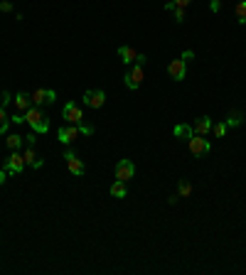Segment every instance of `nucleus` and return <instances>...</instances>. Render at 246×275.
Instances as JSON below:
<instances>
[{
  "label": "nucleus",
  "instance_id": "obj_1",
  "mask_svg": "<svg viewBox=\"0 0 246 275\" xmlns=\"http://www.w3.org/2000/svg\"><path fill=\"white\" fill-rule=\"evenodd\" d=\"M25 121L30 123V128L34 133H42V135H44V133L50 130V121L42 116L40 108H28V111H25Z\"/></svg>",
  "mask_w": 246,
  "mask_h": 275
},
{
  "label": "nucleus",
  "instance_id": "obj_2",
  "mask_svg": "<svg viewBox=\"0 0 246 275\" xmlns=\"http://www.w3.org/2000/svg\"><path fill=\"white\" fill-rule=\"evenodd\" d=\"M62 118L66 123H72V125H79V123H84V113H82V108L74 101H66L64 108H62Z\"/></svg>",
  "mask_w": 246,
  "mask_h": 275
},
{
  "label": "nucleus",
  "instance_id": "obj_3",
  "mask_svg": "<svg viewBox=\"0 0 246 275\" xmlns=\"http://www.w3.org/2000/svg\"><path fill=\"white\" fill-rule=\"evenodd\" d=\"M187 145H190V153L194 155V157H202V155H207L212 150V145H210V140L204 135H192L187 140Z\"/></svg>",
  "mask_w": 246,
  "mask_h": 275
},
{
  "label": "nucleus",
  "instance_id": "obj_4",
  "mask_svg": "<svg viewBox=\"0 0 246 275\" xmlns=\"http://www.w3.org/2000/svg\"><path fill=\"white\" fill-rule=\"evenodd\" d=\"M140 84H143V64L136 61V64L128 69V74H126V86H128L130 91H136Z\"/></svg>",
  "mask_w": 246,
  "mask_h": 275
},
{
  "label": "nucleus",
  "instance_id": "obj_5",
  "mask_svg": "<svg viewBox=\"0 0 246 275\" xmlns=\"http://www.w3.org/2000/svg\"><path fill=\"white\" fill-rule=\"evenodd\" d=\"M104 103H106V93L101 91V89L84 91V106H89V108H104Z\"/></svg>",
  "mask_w": 246,
  "mask_h": 275
},
{
  "label": "nucleus",
  "instance_id": "obj_6",
  "mask_svg": "<svg viewBox=\"0 0 246 275\" xmlns=\"http://www.w3.org/2000/svg\"><path fill=\"white\" fill-rule=\"evenodd\" d=\"M79 135H82V133H79V125H72V123L62 125L60 133H57V138H60L62 145H72V143H74Z\"/></svg>",
  "mask_w": 246,
  "mask_h": 275
},
{
  "label": "nucleus",
  "instance_id": "obj_7",
  "mask_svg": "<svg viewBox=\"0 0 246 275\" xmlns=\"http://www.w3.org/2000/svg\"><path fill=\"white\" fill-rule=\"evenodd\" d=\"M64 160H66V167H69V172H72V175H76V177H82V175H84V170H86V167H84V162L79 160V155H76V153L66 150V153H64Z\"/></svg>",
  "mask_w": 246,
  "mask_h": 275
},
{
  "label": "nucleus",
  "instance_id": "obj_8",
  "mask_svg": "<svg viewBox=\"0 0 246 275\" xmlns=\"http://www.w3.org/2000/svg\"><path fill=\"white\" fill-rule=\"evenodd\" d=\"M168 74H170L172 81H182L184 76H187V64L182 59H172L168 64Z\"/></svg>",
  "mask_w": 246,
  "mask_h": 275
},
{
  "label": "nucleus",
  "instance_id": "obj_9",
  "mask_svg": "<svg viewBox=\"0 0 246 275\" xmlns=\"http://www.w3.org/2000/svg\"><path fill=\"white\" fill-rule=\"evenodd\" d=\"M22 167H25V157L15 150V153L8 157V162H5V172L8 175H18V172H22Z\"/></svg>",
  "mask_w": 246,
  "mask_h": 275
},
{
  "label": "nucleus",
  "instance_id": "obj_10",
  "mask_svg": "<svg viewBox=\"0 0 246 275\" xmlns=\"http://www.w3.org/2000/svg\"><path fill=\"white\" fill-rule=\"evenodd\" d=\"M133 175H136V165H133L130 160H118V162H116V177H118V180L128 182Z\"/></svg>",
  "mask_w": 246,
  "mask_h": 275
},
{
  "label": "nucleus",
  "instance_id": "obj_11",
  "mask_svg": "<svg viewBox=\"0 0 246 275\" xmlns=\"http://www.w3.org/2000/svg\"><path fill=\"white\" fill-rule=\"evenodd\" d=\"M32 103H37V106H42V103H54V98H57V93L52 91V89H37L34 93H30Z\"/></svg>",
  "mask_w": 246,
  "mask_h": 275
},
{
  "label": "nucleus",
  "instance_id": "obj_12",
  "mask_svg": "<svg viewBox=\"0 0 246 275\" xmlns=\"http://www.w3.org/2000/svg\"><path fill=\"white\" fill-rule=\"evenodd\" d=\"M192 130H194V135H207V133H212V118H210V116L197 118L194 125H192Z\"/></svg>",
  "mask_w": 246,
  "mask_h": 275
},
{
  "label": "nucleus",
  "instance_id": "obj_13",
  "mask_svg": "<svg viewBox=\"0 0 246 275\" xmlns=\"http://www.w3.org/2000/svg\"><path fill=\"white\" fill-rule=\"evenodd\" d=\"M118 57H121V61L128 66V64H133L136 61V57H138V52L133 49V47H128V44H123V47H118Z\"/></svg>",
  "mask_w": 246,
  "mask_h": 275
},
{
  "label": "nucleus",
  "instance_id": "obj_14",
  "mask_svg": "<svg viewBox=\"0 0 246 275\" xmlns=\"http://www.w3.org/2000/svg\"><path fill=\"white\" fill-rule=\"evenodd\" d=\"M22 157H25V165H30V167H34V170H40V167L44 165V162L37 157V153H34V148H32V145L25 150V155H22Z\"/></svg>",
  "mask_w": 246,
  "mask_h": 275
},
{
  "label": "nucleus",
  "instance_id": "obj_15",
  "mask_svg": "<svg viewBox=\"0 0 246 275\" xmlns=\"http://www.w3.org/2000/svg\"><path fill=\"white\" fill-rule=\"evenodd\" d=\"M175 135H178L180 140H190V138L194 135V130H192L187 123H178V125H175Z\"/></svg>",
  "mask_w": 246,
  "mask_h": 275
},
{
  "label": "nucleus",
  "instance_id": "obj_16",
  "mask_svg": "<svg viewBox=\"0 0 246 275\" xmlns=\"http://www.w3.org/2000/svg\"><path fill=\"white\" fill-rule=\"evenodd\" d=\"M128 194V189H126V182L123 180H116V182L111 184V197H116V199H123Z\"/></svg>",
  "mask_w": 246,
  "mask_h": 275
},
{
  "label": "nucleus",
  "instance_id": "obj_17",
  "mask_svg": "<svg viewBox=\"0 0 246 275\" xmlns=\"http://www.w3.org/2000/svg\"><path fill=\"white\" fill-rule=\"evenodd\" d=\"M30 103H32L30 93H18V96H15V106H18L20 111H28V108H30Z\"/></svg>",
  "mask_w": 246,
  "mask_h": 275
},
{
  "label": "nucleus",
  "instance_id": "obj_18",
  "mask_svg": "<svg viewBox=\"0 0 246 275\" xmlns=\"http://www.w3.org/2000/svg\"><path fill=\"white\" fill-rule=\"evenodd\" d=\"M226 125H229V128H236V125H242V123H244V113H239V111H232V113H229V118H226Z\"/></svg>",
  "mask_w": 246,
  "mask_h": 275
},
{
  "label": "nucleus",
  "instance_id": "obj_19",
  "mask_svg": "<svg viewBox=\"0 0 246 275\" xmlns=\"http://www.w3.org/2000/svg\"><path fill=\"white\" fill-rule=\"evenodd\" d=\"M8 128H10V116L5 113V106L0 103V135H5Z\"/></svg>",
  "mask_w": 246,
  "mask_h": 275
},
{
  "label": "nucleus",
  "instance_id": "obj_20",
  "mask_svg": "<svg viewBox=\"0 0 246 275\" xmlns=\"http://www.w3.org/2000/svg\"><path fill=\"white\" fill-rule=\"evenodd\" d=\"M5 143H8V148L15 153V150H20V145H22V135H8Z\"/></svg>",
  "mask_w": 246,
  "mask_h": 275
},
{
  "label": "nucleus",
  "instance_id": "obj_21",
  "mask_svg": "<svg viewBox=\"0 0 246 275\" xmlns=\"http://www.w3.org/2000/svg\"><path fill=\"white\" fill-rule=\"evenodd\" d=\"M236 20L246 25V0H239V5H236Z\"/></svg>",
  "mask_w": 246,
  "mask_h": 275
},
{
  "label": "nucleus",
  "instance_id": "obj_22",
  "mask_svg": "<svg viewBox=\"0 0 246 275\" xmlns=\"http://www.w3.org/2000/svg\"><path fill=\"white\" fill-rule=\"evenodd\" d=\"M178 194H180V197H190V194H192V184L187 182V180H182V182L178 184Z\"/></svg>",
  "mask_w": 246,
  "mask_h": 275
},
{
  "label": "nucleus",
  "instance_id": "obj_23",
  "mask_svg": "<svg viewBox=\"0 0 246 275\" xmlns=\"http://www.w3.org/2000/svg\"><path fill=\"white\" fill-rule=\"evenodd\" d=\"M226 128H229V125H226V123L222 121V123H212V133H214L216 138H224V133H226Z\"/></svg>",
  "mask_w": 246,
  "mask_h": 275
},
{
  "label": "nucleus",
  "instance_id": "obj_24",
  "mask_svg": "<svg viewBox=\"0 0 246 275\" xmlns=\"http://www.w3.org/2000/svg\"><path fill=\"white\" fill-rule=\"evenodd\" d=\"M172 15H175V22H184V7H175Z\"/></svg>",
  "mask_w": 246,
  "mask_h": 275
},
{
  "label": "nucleus",
  "instance_id": "obj_25",
  "mask_svg": "<svg viewBox=\"0 0 246 275\" xmlns=\"http://www.w3.org/2000/svg\"><path fill=\"white\" fill-rule=\"evenodd\" d=\"M79 133H82V135H92V133H94V125H86V123H79Z\"/></svg>",
  "mask_w": 246,
  "mask_h": 275
},
{
  "label": "nucleus",
  "instance_id": "obj_26",
  "mask_svg": "<svg viewBox=\"0 0 246 275\" xmlns=\"http://www.w3.org/2000/svg\"><path fill=\"white\" fill-rule=\"evenodd\" d=\"M0 12H12V2L2 0V2H0Z\"/></svg>",
  "mask_w": 246,
  "mask_h": 275
},
{
  "label": "nucleus",
  "instance_id": "obj_27",
  "mask_svg": "<svg viewBox=\"0 0 246 275\" xmlns=\"http://www.w3.org/2000/svg\"><path fill=\"white\" fill-rule=\"evenodd\" d=\"M180 59H182L184 64H190V61L194 59V52H190V49H187V52H182V57H180Z\"/></svg>",
  "mask_w": 246,
  "mask_h": 275
},
{
  "label": "nucleus",
  "instance_id": "obj_28",
  "mask_svg": "<svg viewBox=\"0 0 246 275\" xmlns=\"http://www.w3.org/2000/svg\"><path fill=\"white\" fill-rule=\"evenodd\" d=\"M10 98H12V96H10L8 91H2V93H0V103H2V106H8V103H10Z\"/></svg>",
  "mask_w": 246,
  "mask_h": 275
},
{
  "label": "nucleus",
  "instance_id": "obj_29",
  "mask_svg": "<svg viewBox=\"0 0 246 275\" xmlns=\"http://www.w3.org/2000/svg\"><path fill=\"white\" fill-rule=\"evenodd\" d=\"M172 2H175V7H187L192 0H172Z\"/></svg>",
  "mask_w": 246,
  "mask_h": 275
},
{
  "label": "nucleus",
  "instance_id": "obj_30",
  "mask_svg": "<svg viewBox=\"0 0 246 275\" xmlns=\"http://www.w3.org/2000/svg\"><path fill=\"white\" fill-rule=\"evenodd\" d=\"M136 61H138V64H143V66H146V61H148V57H146V54H138V57H136Z\"/></svg>",
  "mask_w": 246,
  "mask_h": 275
},
{
  "label": "nucleus",
  "instance_id": "obj_31",
  "mask_svg": "<svg viewBox=\"0 0 246 275\" xmlns=\"http://www.w3.org/2000/svg\"><path fill=\"white\" fill-rule=\"evenodd\" d=\"M210 7H212V12H219V0H212V5H210Z\"/></svg>",
  "mask_w": 246,
  "mask_h": 275
},
{
  "label": "nucleus",
  "instance_id": "obj_32",
  "mask_svg": "<svg viewBox=\"0 0 246 275\" xmlns=\"http://www.w3.org/2000/svg\"><path fill=\"white\" fill-rule=\"evenodd\" d=\"M10 121H12V123H25V118H22V116H20V113H18V116H12V118H10Z\"/></svg>",
  "mask_w": 246,
  "mask_h": 275
},
{
  "label": "nucleus",
  "instance_id": "obj_33",
  "mask_svg": "<svg viewBox=\"0 0 246 275\" xmlns=\"http://www.w3.org/2000/svg\"><path fill=\"white\" fill-rule=\"evenodd\" d=\"M5 175H8V172H5V170H0V184H5Z\"/></svg>",
  "mask_w": 246,
  "mask_h": 275
}]
</instances>
